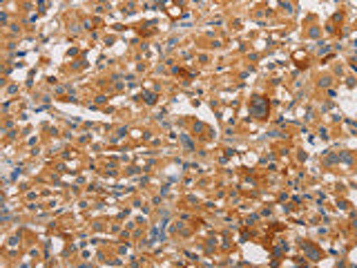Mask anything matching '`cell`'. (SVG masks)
Wrapping results in <instances>:
<instances>
[{
  "label": "cell",
  "instance_id": "cell-1",
  "mask_svg": "<svg viewBox=\"0 0 357 268\" xmlns=\"http://www.w3.org/2000/svg\"><path fill=\"white\" fill-rule=\"evenodd\" d=\"M266 112H268V105H266V101H263L261 96H254L252 101H250V114H252V116L263 119V116H266Z\"/></svg>",
  "mask_w": 357,
  "mask_h": 268
}]
</instances>
